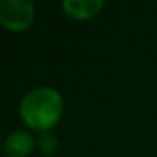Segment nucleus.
I'll return each instance as SVG.
<instances>
[{"mask_svg":"<svg viewBox=\"0 0 157 157\" xmlns=\"http://www.w3.org/2000/svg\"><path fill=\"white\" fill-rule=\"evenodd\" d=\"M63 96L51 86H37L24 95L19 106L21 118L32 130H49L63 113Z\"/></svg>","mask_w":157,"mask_h":157,"instance_id":"obj_1","label":"nucleus"},{"mask_svg":"<svg viewBox=\"0 0 157 157\" xmlns=\"http://www.w3.org/2000/svg\"><path fill=\"white\" fill-rule=\"evenodd\" d=\"M39 144H41V147L46 152H52V150H56V147H58V140H56L51 133H44L42 139L39 140Z\"/></svg>","mask_w":157,"mask_h":157,"instance_id":"obj_5","label":"nucleus"},{"mask_svg":"<svg viewBox=\"0 0 157 157\" xmlns=\"http://www.w3.org/2000/svg\"><path fill=\"white\" fill-rule=\"evenodd\" d=\"M7 157H27L34 150V137L27 130H14L4 142Z\"/></svg>","mask_w":157,"mask_h":157,"instance_id":"obj_3","label":"nucleus"},{"mask_svg":"<svg viewBox=\"0 0 157 157\" xmlns=\"http://www.w3.org/2000/svg\"><path fill=\"white\" fill-rule=\"evenodd\" d=\"M34 19L31 0H0V24L9 31H24Z\"/></svg>","mask_w":157,"mask_h":157,"instance_id":"obj_2","label":"nucleus"},{"mask_svg":"<svg viewBox=\"0 0 157 157\" xmlns=\"http://www.w3.org/2000/svg\"><path fill=\"white\" fill-rule=\"evenodd\" d=\"M103 7V0H63V9L69 17L90 19L95 17Z\"/></svg>","mask_w":157,"mask_h":157,"instance_id":"obj_4","label":"nucleus"}]
</instances>
